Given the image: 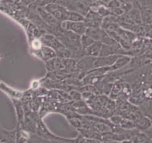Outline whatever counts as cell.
Wrapping results in <instances>:
<instances>
[{
  "instance_id": "1",
  "label": "cell",
  "mask_w": 152,
  "mask_h": 143,
  "mask_svg": "<svg viewBox=\"0 0 152 143\" xmlns=\"http://www.w3.org/2000/svg\"><path fill=\"white\" fill-rule=\"evenodd\" d=\"M43 7L59 22L64 21L68 20L69 10L67 9L65 7L62 6L59 3H49L43 6Z\"/></svg>"
},
{
  "instance_id": "2",
  "label": "cell",
  "mask_w": 152,
  "mask_h": 143,
  "mask_svg": "<svg viewBox=\"0 0 152 143\" xmlns=\"http://www.w3.org/2000/svg\"><path fill=\"white\" fill-rule=\"evenodd\" d=\"M60 26L64 30H70L79 34H86L87 27L85 25L84 21H64L60 22Z\"/></svg>"
},
{
  "instance_id": "3",
  "label": "cell",
  "mask_w": 152,
  "mask_h": 143,
  "mask_svg": "<svg viewBox=\"0 0 152 143\" xmlns=\"http://www.w3.org/2000/svg\"><path fill=\"white\" fill-rule=\"evenodd\" d=\"M103 17L100 16L96 11L90 9L85 16L84 23L87 28H98L102 26Z\"/></svg>"
},
{
  "instance_id": "4",
  "label": "cell",
  "mask_w": 152,
  "mask_h": 143,
  "mask_svg": "<svg viewBox=\"0 0 152 143\" xmlns=\"http://www.w3.org/2000/svg\"><path fill=\"white\" fill-rule=\"evenodd\" d=\"M41 40L44 45L52 47L56 52H58L64 47L62 42L53 34H43V35H42L41 37Z\"/></svg>"
},
{
  "instance_id": "5",
  "label": "cell",
  "mask_w": 152,
  "mask_h": 143,
  "mask_svg": "<svg viewBox=\"0 0 152 143\" xmlns=\"http://www.w3.org/2000/svg\"><path fill=\"white\" fill-rule=\"evenodd\" d=\"M121 55H109V56H99L95 58L94 66V68H99V67H107V66H112L115 61L117 60L119 56Z\"/></svg>"
},
{
  "instance_id": "6",
  "label": "cell",
  "mask_w": 152,
  "mask_h": 143,
  "mask_svg": "<svg viewBox=\"0 0 152 143\" xmlns=\"http://www.w3.org/2000/svg\"><path fill=\"white\" fill-rule=\"evenodd\" d=\"M46 64V68L47 70L49 73L50 72L57 71L64 69V64H63L62 58H60L59 56H56L52 59L48 60L47 61H45Z\"/></svg>"
},
{
  "instance_id": "7",
  "label": "cell",
  "mask_w": 152,
  "mask_h": 143,
  "mask_svg": "<svg viewBox=\"0 0 152 143\" xmlns=\"http://www.w3.org/2000/svg\"><path fill=\"white\" fill-rule=\"evenodd\" d=\"M102 43L101 41H95L90 46L84 50L85 56H90L98 57L99 56L100 52L102 49Z\"/></svg>"
},
{
  "instance_id": "8",
  "label": "cell",
  "mask_w": 152,
  "mask_h": 143,
  "mask_svg": "<svg viewBox=\"0 0 152 143\" xmlns=\"http://www.w3.org/2000/svg\"><path fill=\"white\" fill-rule=\"evenodd\" d=\"M132 61V57L129 55H121L119 56L115 62L112 65V71L119 70L121 69L124 68L128 64H129Z\"/></svg>"
},
{
  "instance_id": "9",
  "label": "cell",
  "mask_w": 152,
  "mask_h": 143,
  "mask_svg": "<svg viewBox=\"0 0 152 143\" xmlns=\"http://www.w3.org/2000/svg\"><path fill=\"white\" fill-rule=\"evenodd\" d=\"M56 56H57V54L52 47L44 45V44L42 46V47H41V58L44 61L52 59Z\"/></svg>"
},
{
  "instance_id": "10",
  "label": "cell",
  "mask_w": 152,
  "mask_h": 143,
  "mask_svg": "<svg viewBox=\"0 0 152 143\" xmlns=\"http://www.w3.org/2000/svg\"><path fill=\"white\" fill-rule=\"evenodd\" d=\"M104 29L102 27H98V28H87L86 34L91 37L95 41H101L103 34H104Z\"/></svg>"
},
{
  "instance_id": "11",
  "label": "cell",
  "mask_w": 152,
  "mask_h": 143,
  "mask_svg": "<svg viewBox=\"0 0 152 143\" xmlns=\"http://www.w3.org/2000/svg\"><path fill=\"white\" fill-rule=\"evenodd\" d=\"M135 124H136V128H137L139 131H142V132H145L151 126L152 121L149 117H146V116L143 115L140 119L135 122Z\"/></svg>"
},
{
  "instance_id": "12",
  "label": "cell",
  "mask_w": 152,
  "mask_h": 143,
  "mask_svg": "<svg viewBox=\"0 0 152 143\" xmlns=\"http://www.w3.org/2000/svg\"><path fill=\"white\" fill-rule=\"evenodd\" d=\"M127 16L133 21L137 24V25H141L142 24V15H141V11L139 8L137 7H133L132 9L128 12Z\"/></svg>"
},
{
  "instance_id": "13",
  "label": "cell",
  "mask_w": 152,
  "mask_h": 143,
  "mask_svg": "<svg viewBox=\"0 0 152 143\" xmlns=\"http://www.w3.org/2000/svg\"><path fill=\"white\" fill-rule=\"evenodd\" d=\"M122 85H123V84H121L120 82H115V83L113 84L111 92L109 93V97L111 99L116 100L118 98V96H120V94L121 93Z\"/></svg>"
},
{
  "instance_id": "14",
  "label": "cell",
  "mask_w": 152,
  "mask_h": 143,
  "mask_svg": "<svg viewBox=\"0 0 152 143\" xmlns=\"http://www.w3.org/2000/svg\"><path fill=\"white\" fill-rule=\"evenodd\" d=\"M140 11L142 15V24L152 23V9L148 7H144V8H141Z\"/></svg>"
},
{
  "instance_id": "15",
  "label": "cell",
  "mask_w": 152,
  "mask_h": 143,
  "mask_svg": "<svg viewBox=\"0 0 152 143\" xmlns=\"http://www.w3.org/2000/svg\"><path fill=\"white\" fill-rule=\"evenodd\" d=\"M147 142H150L149 137H147V135L144 132H142V131H137L131 140V142L143 143Z\"/></svg>"
},
{
  "instance_id": "16",
  "label": "cell",
  "mask_w": 152,
  "mask_h": 143,
  "mask_svg": "<svg viewBox=\"0 0 152 143\" xmlns=\"http://www.w3.org/2000/svg\"><path fill=\"white\" fill-rule=\"evenodd\" d=\"M0 88L3 90L7 94H8L9 96H11L12 97H15V98H20L23 96V93H20V92H17V91H15L10 88L7 86L6 84H3V83H0Z\"/></svg>"
},
{
  "instance_id": "17",
  "label": "cell",
  "mask_w": 152,
  "mask_h": 143,
  "mask_svg": "<svg viewBox=\"0 0 152 143\" xmlns=\"http://www.w3.org/2000/svg\"><path fill=\"white\" fill-rule=\"evenodd\" d=\"M85 16L81 13L75 12V11H69L68 12V20L70 21H84Z\"/></svg>"
},
{
  "instance_id": "18",
  "label": "cell",
  "mask_w": 152,
  "mask_h": 143,
  "mask_svg": "<svg viewBox=\"0 0 152 143\" xmlns=\"http://www.w3.org/2000/svg\"><path fill=\"white\" fill-rule=\"evenodd\" d=\"M94 42H95V40L93 39L91 37H90L89 35H87L86 34H82L81 36V44L83 52H84V50L86 48H87L89 46H90L91 44H93Z\"/></svg>"
},
{
  "instance_id": "19",
  "label": "cell",
  "mask_w": 152,
  "mask_h": 143,
  "mask_svg": "<svg viewBox=\"0 0 152 143\" xmlns=\"http://www.w3.org/2000/svg\"><path fill=\"white\" fill-rule=\"evenodd\" d=\"M120 125H121V127H123L125 130H130V129H134L136 127L135 122L126 118L122 119Z\"/></svg>"
},
{
  "instance_id": "20",
  "label": "cell",
  "mask_w": 152,
  "mask_h": 143,
  "mask_svg": "<svg viewBox=\"0 0 152 143\" xmlns=\"http://www.w3.org/2000/svg\"><path fill=\"white\" fill-rule=\"evenodd\" d=\"M81 116H78V117H72V118L68 119V122L71 124L72 127H74L77 129H79L82 127V121H81Z\"/></svg>"
},
{
  "instance_id": "21",
  "label": "cell",
  "mask_w": 152,
  "mask_h": 143,
  "mask_svg": "<svg viewBox=\"0 0 152 143\" xmlns=\"http://www.w3.org/2000/svg\"><path fill=\"white\" fill-rule=\"evenodd\" d=\"M144 30V37L148 39H152V23L142 24Z\"/></svg>"
},
{
  "instance_id": "22",
  "label": "cell",
  "mask_w": 152,
  "mask_h": 143,
  "mask_svg": "<svg viewBox=\"0 0 152 143\" xmlns=\"http://www.w3.org/2000/svg\"><path fill=\"white\" fill-rule=\"evenodd\" d=\"M13 102L15 104V107L16 109V114H17V116H18L19 121H21L23 118H24V110L22 109V106L20 103L16 102V101H13Z\"/></svg>"
},
{
  "instance_id": "23",
  "label": "cell",
  "mask_w": 152,
  "mask_h": 143,
  "mask_svg": "<svg viewBox=\"0 0 152 143\" xmlns=\"http://www.w3.org/2000/svg\"><path fill=\"white\" fill-rule=\"evenodd\" d=\"M123 117L121 116V115L119 114H116V115H112L109 117V120L112 122L113 124H117L120 125L121 120H122Z\"/></svg>"
},
{
  "instance_id": "24",
  "label": "cell",
  "mask_w": 152,
  "mask_h": 143,
  "mask_svg": "<svg viewBox=\"0 0 152 143\" xmlns=\"http://www.w3.org/2000/svg\"><path fill=\"white\" fill-rule=\"evenodd\" d=\"M69 96L71 97V99L74 100V101L82 100V95H81V92H78V91L71 90L69 92Z\"/></svg>"
},
{
  "instance_id": "25",
  "label": "cell",
  "mask_w": 152,
  "mask_h": 143,
  "mask_svg": "<svg viewBox=\"0 0 152 143\" xmlns=\"http://www.w3.org/2000/svg\"><path fill=\"white\" fill-rule=\"evenodd\" d=\"M121 3L120 2V0H112L111 3H108L107 5V7L109 8H114V7H121Z\"/></svg>"
},
{
  "instance_id": "26",
  "label": "cell",
  "mask_w": 152,
  "mask_h": 143,
  "mask_svg": "<svg viewBox=\"0 0 152 143\" xmlns=\"http://www.w3.org/2000/svg\"><path fill=\"white\" fill-rule=\"evenodd\" d=\"M20 1H21L22 5H25V6L31 5L33 3L37 2V0H20Z\"/></svg>"
},
{
  "instance_id": "27",
  "label": "cell",
  "mask_w": 152,
  "mask_h": 143,
  "mask_svg": "<svg viewBox=\"0 0 152 143\" xmlns=\"http://www.w3.org/2000/svg\"><path fill=\"white\" fill-rule=\"evenodd\" d=\"M112 1V0H102V5H104V6L107 7V5H108V3H111Z\"/></svg>"
},
{
  "instance_id": "28",
  "label": "cell",
  "mask_w": 152,
  "mask_h": 143,
  "mask_svg": "<svg viewBox=\"0 0 152 143\" xmlns=\"http://www.w3.org/2000/svg\"><path fill=\"white\" fill-rule=\"evenodd\" d=\"M121 3H133V0H120Z\"/></svg>"
},
{
  "instance_id": "29",
  "label": "cell",
  "mask_w": 152,
  "mask_h": 143,
  "mask_svg": "<svg viewBox=\"0 0 152 143\" xmlns=\"http://www.w3.org/2000/svg\"><path fill=\"white\" fill-rule=\"evenodd\" d=\"M150 142H152V139H151V140H150Z\"/></svg>"
}]
</instances>
